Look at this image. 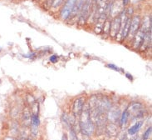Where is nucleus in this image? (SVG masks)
Wrapping results in <instances>:
<instances>
[{"mask_svg":"<svg viewBox=\"0 0 152 140\" xmlns=\"http://www.w3.org/2000/svg\"><path fill=\"white\" fill-rule=\"evenodd\" d=\"M140 18L139 16H135L131 19V26H130V31L128 36L134 38L135 34L137 33V31L140 29Z\"/></svg>","mask_w":152,"mask_h":140,"instance_id":"423d86ee","label":"nucleus"},{"mask_svg":"<svg viewBox=\"0 0 152 140\" xmlns=\"http://www.w3.org/2000/svg\"><path fill=\"white\" fill-rule=\"evenodd\" d=\"M121 28V17L117 16L111 22V30L110 34L112 37H115L119 33Z\"/></svg>","mask_w":152,"mask_h":140,"instance_id":"39448f33","label":"nucleus"},{"mask_svg":"<svg viewBox=\"0 0 152 140\" xmlns=\"http://www.w3.org/2000/svg\"><path fill=\"white\" fill-rule=\"evenodd\" d=\"M62 140H67L66 134H63V136H62Z\"/></svg>","mask_w":152,"mask_h":140,"instance_id":"aec40b11","label":"nucleus"},{"mask_svg":"<svg viewBox=\"0 0 152 140\" xmlns=\"http://www.w3.org/2000/svg\"><path fill=\"white\" fill-rule=\"evenodd\" d=\"M130 140H140V138H139L138 136H135V137H133V138H132Z\"/></svg>","mask_w":152,"mask_h":140,"instance_id":"a211bd4d","label":"nucleus"},{"mask_svg":"<svg viewBox=\"0 0 152 140\" xmlns=\"http://www.w3.org/2000/svg\"><path fill=\"white\" fill-rule=\"evenodd\" d=\"M76 0H67L61 11V17L63 19H67L71 15V13L73 9Z\"/></svg>","mask_w":152,"mask_h":140,"instance_id":"20e7f679","label":"nucleus"},{"mask_svg":"<svg viewBox=\"0 0 152 140\" xmlns=\"http://www.w3.org/2000/svg\"><path fill=\"white\" fill-rule=\"evenodd\" d=\"M72 140H76V139H75V135L73 137H72Z\"/></svg>","mask_w":152,"mask_h":140,"instance_id":"4be33fe9","label":"nucleus"},{"mask_svg":"<svg viewBox=\"0 0 152 140\" xmlns=\"http://www.w3.org/2000/svg\"><path fill=\"white\" fill-rule=\"evenodd\" d=\"M102 0H96V2L97 4H99V3H100V2H102Z\"/></svg>","mask_w":152,"mask_h":140,"instance_id":"412c9836","label":"nucleus"},{"mask_svg":"<svg viewBox=\"0 0 152 140\" xmlns=\"http://www.w3.org/2000/svg\"><path fill=\"white\" fill-rule=\"evenodd\" d=\"M80 116H81L80 124H79L80 125V130L87 135L92 134V133L94 132L95 127L94 123L92 122V120L90 117L89 109L82 110Z\"/></svg>","mask_w":152,"mask_h":140,"instance_id":"f257e3e1","label":"nucleus"},{"mask_svg":"<svg viewBox=\"0 0 152 140\" xmlns=\"http://www.w3.org/2000/svg\"><path fill=\"white\" fill-rule=\"evenodd\" d=\"M91 10V1L86 0L82 6L81 12H80V18H79V23L81 24H84L87 20L88 17L90 16Z\"/></svg>","mask_w":152,"mask_h":140,"instance_id":"f03ea898","label":"nucleus"},{"mask_svg":"<svg viewBox=\"0 0 152 140\" xmlns=\"http://www.w3.org/2000/svg\"><path fill=\"white\" fill-rule=\"evenodd\" d=\"M107 67H108V68H110V69H112L115 70V71H119V69H118L116 66H115V65H113V64H108Z\"/></svg>","mask_w":152,"mask_h":140,"instance_id":"dca6fc26","label":"nucleus"},{"mask_svg":"<svg viewBox=\"0 0 152 140\" xmlns=\"http://www.w3.org/2000/svg\"><path fill=\"white\" fill-rule=\"evenodd\" d=\"M110 30H111V21L107 19V21H105L103 24V32L105 33H110Z\"/></svg>","mask_w":152,"mask_h":140,"instance_id":"f8f14e48","label":"nucleus"},{"mask_svg":"<svg viewBox=\"0 0 152 140\" xmlns=\"http://www.w3.org/2000/svg\"><path fill=\"white\" fill-rule=\"evenodd\" d=\"M57 60H58V57H57L56 55H53V56L50 58V61L52 63H55Z\"/></svg>","mask_w":152,"mask_h":140,"instance_id":"f3484780","label":"nucleus"},{"mask_svg":"<svg viewBox=\"0 0 152 140\" xmlns=\"http://www.w3.org/2000/svg\"><path fill=\"white\" fill-rule=\"evenodd\" d=\"M142 124H143V122H142V121H140V122H137V123H136V124H134L132 127H131V128L128 129V133H129V134H131V135H134V134H136V133L140 130V128H141Z\"/></svg>","mask_w":152,"mask_h":140,"instance_id":"1a4fd4ad","label":"nucleus"},{"mask_svg":"<svg viewBox=\"0 0 152 140\" xmlns=\"http://www.w3.org/2000/svg\"><path fill=\"white\" fill-rule=\"evenodd\" d=\"M128 2H129V0H122V3H123L124 6H126V5H127Z\"/></svg>","mask_w":152,"mask_h":140,"instance_id":"6ab92c4d","label":"nucleus"},{"mask_svg":"<svg viewBox=\"0 0 152 140\" xmlns=\"http://www.w3.org/2000/svg\"><path fill=\"white\" fill-rule=\"evenodd\" d=\"M75 139L76 140H91L89 135L82 133L80 129L75 132Z\"/></svg>","mask_w":152,"mask_h":140,"instance_id":"9d476101","label":"nucleus"},{"mask_svg":"<svg viewBox=\"0 0 152 140\" xmlns=\"http://www.w3.org/2000/svg\"><path fill=\"white\" fill-rule=\"evenodd\" d=\"M64 2V0H52V7L53 8H58L60 5Z\"/></svg>","mask_w":152,"mask_h":140,"instance_id":"4468645a","label":"nucleus"},{"mask_svg":"<svg viewBox=\"0 0 152 140\" xmlns=\"http://www.w3.org/2000/svg\"><path fill=\"white\" fill-rule=\"evenodd\" d=\"M85 1L86 0H76L74 7H73V9H72V11L71 13L70 16L74 17L81 12V9H82L83 4L85 3Z\"/></svg>","mask_w":152,"mask_h":140,"instance_id":"0eeeda50","label":"nucleus"},{"mask_svg":"<svg viewBox=\"0 0 152 140\" xmlns=\"http://www.w3.org/2000/svg\"><path fill=\"white\" fill-rule=\"evenodd\" d=\"M0 51H1V48H0Z\"/></svg>","mask_w":152,"mask_h":140,"instance_id":"5701e85b","label":"nucleus"},{"mask_svg":"<svg viewBox=\"0 0 152 140\" xmlns=\"http://www.w3.org/2000/svg\"><path fill=\"white\" fill-rule=\"evenodd\" d=\"M126 133L125 132H121L116 134V140H126Z\"/></svg>","mask_w":152,"mask_h":140,"instance_id":"2eb2a0df","label":"nucleus"},{"mask_svg":"<svg viewBox=\"0 0 152 140\" xmlns=\"http://www.w3.org/2000/svg\"><path fill=\"white\" fill-rule=\"evenodd\" d=\"M84 104H85V99L83 97H79L75 100L72 105V113L75 117H80L83 110Z\"/></svg>","mask_w":152,"mask_h":140,"instance_id":"7ed1b4c3","label":"nucleus"},{"mask_svg":"<svg viewBox=\"0 0 152 140\" xmlns=\"http://www.w3.org/2000/svg\"><path fill=\"white\" fill-rule=\"evenodd\" d=\"M128 119H129V113H128L127 109H126V110H125L123 112V113L121 115V125L123 126V125L126 124Z\"/></svg>","mask_w":152,"mask_h":140,"instance_id":"9b49d317","label":"nucleus"},{"mask_svg":"<svg viewBox=\"0 0 152 140\" xmlns=\"http://www.w3.org/2000/svg\"><path fill=\"white\" fill-rule=\"evenodd\" d=\"M151 126H150V127L145 130V132L144 133L143 137H142V140H149V139L151 136Z\"/></svg>","mask_w":152,"mask_h":140,"instance_id":"ddd939ff","label":"nucleus"},{"mask_svg":"<svg viewBox=\"0 0 152 140\" xmlns=\"http://www.w3.org/2000/svg\"><path fill=\"white\" fill-rule=\"evenodd\" d=\"M106 131L109 136L115 137L117 134V127L114 124H109L106 128Z\"/></svg>","mask_w":152,"mask_h":140,"instance_id":"6e6552de","label":"nucleus"}]
</instances>
